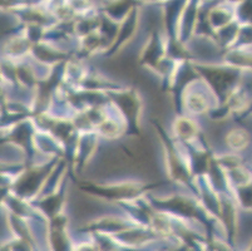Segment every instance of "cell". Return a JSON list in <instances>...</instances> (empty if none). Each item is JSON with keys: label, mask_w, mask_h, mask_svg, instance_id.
Wrapping results in <instances>:
<instances>
[]
</instances>
